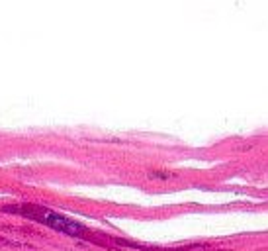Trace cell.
Returning a JSON list of instances; mask_svg holds the SVG:
<instances>
[{"label":"cell","mask_w":268,"mask_h":251,"mask_svg":"<svg viewBox=\"0 0 268 251\" xmlns=\"http://www.w3.org/2000/svg\"><path fill=\"white\" fill-rule=\"evenodd\" d=\"M33 220H37L39 224H43V226L55 230V232L69 234V236H80V234L84 232V226H82V224H78V222H75V220H69V218H65V216H59V214H55V212H51V210H47V208H43Z\"/></svg>","instance_id":"1"},{"label":"cell","mask_w":268,"mask_h":251,"mask_svg":"<svg viewBox=\"0 0 268 251\" xmlns=\"http://www.w3.org/2000/svg\"><path fill=\"white\" fill-rule=\"evenodd\" d=\"M151 177H153V178H168L170 175H166V173H161V171H153V173H151Z\"/></svg>","instance_id":"2"}]
</instances>
